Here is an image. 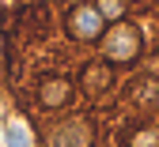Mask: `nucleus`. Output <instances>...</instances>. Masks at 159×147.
I'll use <instances>...</instances> for the list:
<instances>
[{"label": "nucleus", "mask_w": 159, "mask_h": 147, "mask_svg": "<svg viewBox=\"0 0 159 147\" xmlns=\"http://www.w3.org/2000/svg\"><path fill=\"white\" fill-rule=\"evenodd\" d=\"M102 60H110L114 68H133L136 60H140L144 53V34L136 23H129V19H121V23H114L106 34H102Z\"/></svg>", "instance_id": "f257e3e1"}, {"label": "nucleus", "mask_w": 159, "mask_h": 147, "mask_svg": "<svg viewBox=\"0 0 159 147\" xmlns=\"http://www.w3.org/2000/svg\"><path fill=\"white\" fill-rule=\"evenodd\" d=\"M65 30H68L72 41H80V45H98L110 27H106V19H102V11H98L95 0H84V4H72L68 8Z\"/></svg>", "instance_id": "f03ea898"}, {"label": "nucleus", "mask_w": 159, "mask_h": 147, "mask_svg": "<svg viewBox=\"0 0 159 147\" xmlns=\"http://www.w3.org/2000/svg\"><path fill=\"white\" fill-rule=\"evenodd\" d=\"M98 128L91 117H68L49 128V147H95Z\"/></svg>", "instance_id": "7ed1b4c3"}, {"label": "nucleus", "mask_w": 159, "mask_h": 147, "mask_svg": "<svg viewBox=\"0 0 159 147\" xmlns=\"http://www.w3.org/2000/svg\"><path fill=\"white\" fill-rule=\"evenodd\" d=\"M72 79L68 76H42L38 79V87H34V102H38V110H46V113H53V110H65L68 102H72Z\"/></svg>", "instance_id": "20e7f679"}, {"label": "nucleus", "mask_w": 159, "mask_h": 147, "mask_svg": "<svg viewBox=\"0 0 159 147\" xmlns=\"http://www.w3.org/2000/svg\"><path fill=\"white\" fill-rule=\"evenodd\" d=\"M114 83H117V68L110 64V60H87V64L80 68V91L91 94V98L110 94Z\"/></svg>", "instance_id": "39448f33"}, {"label": "nucleus", "mask_w": 159, "mask_h": 147, "mask_svg": "<svg viewBox=\"0 0 159 147\" xmlns=\"http://www.w3.org/2000/svg\"><path fill=\"white\" fill-rule=\"evenodd\" d=\"M129 98H133L136 110L155 113V110H159V76H144V79H136L133 91H129Z\"/></svg>", "instance_id": "423d86ee"}, {"label": "nucleus", "mask_w": 159, "mask_h": 147, "mask_svg": "<svg viewBox=\"0 0 159 147\" xmlns=\"http://www.w3.org/2000/svg\"><path fill=\"white\" fill-rule=\"evenodd\" d=\"M121 147H159V124L155 121H140L133 124V128L125 132Z\"/></svg>", "instance_id": "0eeeda50"}, {"label": "nucleus", "mask_w": 159, "mask_h": 147, "mask_svg": "<svg viewBox=\"0 0 159 147\" xmlns=\"http://www.w3.org/2000/svg\"><path fill=\"white\" fill-rule=\"evenodd\" d=\"M95 4H98V11H102V19H106V23H110V19H114V23H121V19L129 15V0H95Z\"/></svg>", "instance_id": "6e6552de"}, {"label": "nucleus", "mask_w": 159, "mask_h": 147, "mask_svg": "<svg viewBox=\"0 0 159 147\" xmlns=\"http://www.w3.org/2000/svg\"><path fill=\"white\" fill-rule=\"evenodd\" d=\"M8 147H30V140H27V132H23V124H19V121L8 124Z\"/></svg>", "instance_id": "1a4fd4ad"}]
</instances>
